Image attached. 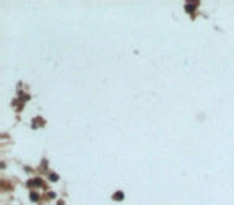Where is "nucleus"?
Returning a JSON list of instances; mask_svg holds the SVG:
<instances>
[{"label": "nucleus", "mask_w": 234, "mask_h": 205, "mask_svg": "<svg viewBox=\"0 0 234 205\" xmlns=\"http://www.w3.org/2000/svg\"><path fill=\"white\" fill-rule=\"evenodd\" d=\"M27 186H29V187H32V186H38V187H42V186H43V181H42V180H38V178H32V180L27 181Z\"/></svg>", "instance_id": "1"}, {"label": "nucleus", "mask_w": 234, "mask_h": 205, "mask_svg": "<svg viewBox=\"0 0 234 205\" xmlns=\"http://www.w3.org/2000/svg\"><path fill=\"white\" fill-rule=\"evenodd\" d=\"M197 7V3H186V11H188V13H192V11H194V8H196Z\"/></svg>", "instance_id": "2"}, {"label": "nucleus", "mask_w": 234, "mask_h": 205, "mask_svg": "<svg viewBox=\"0 0 234 205\" xmlns=\"http://www.w3.org/2000/svg\"><path fill=\"white\" fill-rule=\"evenodd\" d=\"M112 199H114V200H122V199H124V192L117 191V192H115V194L112 196Z\"/></svg>", "instance_id": "3"}, {"label": "nucleus", "mask_w": 234, "mask_h": 205, "mask_svg": "<svg viewBox=\"0 0 234 205\" xmlns=\"http://www.w3.org/2000/svg\"><path fill=\"white\" fill-rule=\"evenodd\" d=\"M31 200L32 202H37L38 200V194H37V192H31Z\"/></svg>", "instance_id": "4"}, {"label": "nucleus", "mask_w": 234, "mask_h": 205, "mask_svg": "<svg viewBox=\"0 0 234 205\" xmlns=\"http://www.w3.org/2000/svg\"><path fill=\"white\" fill-rule=\"evenodd\" d=\"M50 180H52V181H58V175L56 173H50Z\"/></svg>", "instance_id": "5"}]
</instances>
